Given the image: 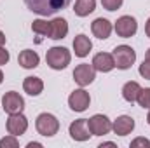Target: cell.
<instances>
[{
    "instance_id": "obj_22",
    "label": "cell",
    "mask_w": 150,
    "mask_h": 148,
    "mask_svg": "<svg viewBox=\"0 0 150 148\" xmlns=\"http://www.w3.org/2000/svg\"><path fill=\"white\" fill-rule=\"evenodd\" d=\"M136 101L140 103L142 108H149L150 110V87H147V89H140Z\"/></svg>"
},
{
    "instance_id": "obj_11",
    "label": "cell",
    "mask_w": 150,
    "mask_h": 148,
    "mask_svg": "<svg viewBox=\"0 0 150 148\" xmlns=\"http://www.w3.org/2000/svg\"><path fill=\"white\" fill-rule=\"evenodd\" d=\"M70 136L75 141H86L89 140V136H93L87 125V118H79L70 124Z\"/></svg>"
},
{
    "instance_id": "obj_30",
    "label": "cell",
    "mask_w": 150,
    "mask_h": 148,
    "mask_svg": "<svg viewBox=\"0 0 150 148\" xmlns=\"http://www.w3.org/2000/svg\"><path fill=\"white\" fill-rule=\"evenodd\" d=\"M103 147H115V145H113L112 141H107V143H101V148Z\"/></svg>"
},
{
    "instance_id": "obj_32",
    "label": "cell",
    "mask_w": 150,
    "mask_h": 148,
    "mask_svg": "<svg viewBox=\"0 0 150 148\" xmlns=\"http://www.w3.org/2000/svg\"><path fill=\"white\" fill-rule=\"evenodd\" d=\"M2 80H4V73H2V70H0V84H2Z\"/></svg>"
},
{
    "instance_id": "obj_17",
    "label": "cell",
    "mask_w": 150,
    "mask_h": 148,
    "mask_svg": "<svg viewBox=\"0 0 150 148\" xmlns=\"http://www.w3.org/2000/svg\"><path fill=\"white\" fill-rule=\"evenodd\" d=\"M93 49V42L89 40V37L86 35H77L74 38V51H75V56L79 58H86Z\"/></svg>"
},
{
    "instance_id": "obj_13",
    "label": "cell",
    "mask_w": 150,
    "mask_h": 148,
    "mask_svg": "<svg viewBox=\"0 0 150 148\" xmlns=\"http://www.w3.org/2000/svg\"><path fill=\"white\" fill-rule=\"evenodd\" d=\"M112 129H113L115 134L126 136V134H129V132L134 129V120H133L129 115H120V117H117V120H113Z\"/></svg>"
},
{
    "instance_id": "obj_20",
    "label": "cell",
    "mask_w": 150,
    "mask_h": 148,
    "mask_svg": "<svg viewBox=\"0 0 150 148\" xmlns=\"http://www.w3.org/2000/svg\"><path fill=\"white\" fill-rule=\"evenodd\" d=\"M94 9H96V0H77L74 11H75L77 16L86 18V16H89Z\"/></svg>"
},
{
    "instance_id": "obj_1",
    "label": "cell",
    "mask_w": 150,
    "mask_h": 148,
    "mask_svg": "<svg viewBox=\"0 0 150 148\" xmlns=\"http://www.w3.org/2000/svg\"><path fill=\"white\" fill-rule=\"evenodd\" d=\"M26 7L38 16H52L61 9H67L72 0H23Z\"/></svg>"
},
{
    "instance_id": "obj_29",
    "label": "cell",
    "mask_w": 150,
    "mask_h": 148,
    "mask_svg": "<svg viewBox=\"0 0 150 148\" xmlns=\"http://www.w3.org/2000/svg\"><path fill=\"white\" fill-rule=\"evenodd\" d=\"M5 44V35H4V32H0V45H4Z\"/></svg>"
},
{
    "instance_id": "obj_18",
    "label": "cell",
    "mask_w": 150,
    "mask_h": 148,
    "mask_svg": "<svg viewBox=\"0 0 150 148\" xmlns=\"http://www.w3.org/2000/svg\"><path fill=\"white\" fill-rule=\"evenodd\" d=\"M23 89L30 96H38L44 91V82L38 77H26L25 82H23Z\"/></svg>"
},
{
    "instance_id": "obj_34",
    "label": "cell",
    "mask_w": 150,
    "mask_h": 148,
    "mask_svg": "<svg viewBox=\"0 0 150 148\" xmlns=\"http://www.w3.org/2000/svg\"><path fill=\"white\" fill-rule=\"evenodd\" d=\"M147 122H149V125H150V113H149V117H147Z\"/></svg>"
},
{
    "instance_id": "obj_16",
    "label": "cell",
    "mask_w": 150,
    "mask_h": 148,
    "mask_svg": "<svg viewBox=\"0 0 150 148\" xmlns=\"http://www.w3.org/2000/svg\"><path fill=\"white\" fill-rule=\"evenodd\" d=\"M67 33H68V23H67V19L56 18V19L51 21V37L49 38L61 40V38L67 37Z\"/></svg>"
},
{
    "instance_id": "obj_33",
    "label": "cell",
    "mask_w": 150,
    "mask_h": 148,
    "mask_svg": "<svg viewBox=\"0 0 150 148\" xmlns=\"http://www.w3.org/2000/svg\"><path fill=\"white\" fill-rule=\"evenodd\" d=\"M147 58H149V59H150V49H149V51H147Z\"/></svg>"
},
{
    "instance_id": "obj_25",
    "label": "cell",
    "mask_w": 150,
    "mask_h": 148,
    "mask_svg": "<svg viewBox=\"0 0 150 148\" xmlns=\"http://www.w3.org/2000/svg\"><path fill=\"white\" fill-rule=\"evenodd\" d=\"M140 75L143 78H149L150 80V59L149 58H145V61L140 65Z\"/></svg>"
},
{
    "instance_id": "obj_4",
    "label": "cell",
    "mask_w": 150,
    "mask_h": 148,
    "mask_svg": "<svg viewBox=\"0 0 150 148\" xmlns=\"http://www.w3.org/2000/svg\"><path fill=\"white\" fill-rule=\"evenodd\" d=\"M35 127H37L38 134L51 138V136H54V134L58 132L59 122H58V118H56L54 115H51V113H40V115L37 117Z\"/></svg>"
},
{
    "instance_id": "obj_26",
    "label": "cell",
    "mask_w": 150,
    "mask_h": 148,
    "mask_svg": "<svg viewBox=\"0 0 150 148\" xmlns=\"http://www.w3.org/2000/svg\"><path fill=\"white\" fill-rule=\"evenodd\" d=\"M138 147L150 148V141L149 140H145V138H136L134 141H131V148H138Z\"/></svg>"
},
{
    "instance_id": "obj_23",
    "label": "cell",
    "mask_w": 150,
    "mask_h": 148,
    "mask_svg": "<svg viewBox=\"0 0 150 148\" xmlns=\"http://www.w3.org/2000/svg\"><path fill=\"white\" fill-rule=\"evenodd\" d=\"M18 147H19V143H18L16 136H12V134L0 140V148H18Z\"/></svg>"
},
{
    "instance_id": "obj_7",
    "label": "cell",
    "mask_w": 150,
    "mask_h": 148,
    "mask_svg": "<svg viewBox=\"0 0 150 148\" xmlns=\"http://www.w3.org/2000/svg\"><path fill=\"white\" fill-rule=\"evenodd\" d=\"M136 30H138V23L131 16H122V18H119L115 21V33L119 37L129 38L136 33Z\"/></svg>"
},
{
    "instance_id": "obj_24",
    "label": "cell",
    "mask_w": 150,
    "mask_h": 148,
    "mask_svg": "<svg viewBox=\"0 0 150 148\" xmlns=\"http://www.w3.org/2000/svg\"><path fill=\"white\" fill-rule=\"evenodd\" d=\"M124 0H101V5L107 9V11H117L120 5H122Z\"/></svg>"
},
{
    "instance_id": "obj_14",
    "label": "cell",
    "mask_w": 150,
    "mask_h": 148,
    "mask_svg": "<svg viewBox=\"0 0 150 148\" xmlns=\"http://www.w3.org/2000/svg\"><path fill=\"white\" fill-rule=\"evenodd\" d=\"M91 30H93L94 37H98L100 40H105V38L110 37V33H112V23L108 19H105V18H98V19L93 21Z\"/></svg>"
},
{
    "instance_id": "obj_19",
    "label": "cell",
    "mask_w": 150,
    "mask_h": 148,
    "mask_svg": "<svg viewBox=\"0 0 150 148\" xmlns=\"http://www.w3.org/2000/svg\"><path fill=\"white\" fill-rule=\"evenodd\" d=\"M140 84L138 82H126L124 87H122V98L127 101V103H134L136 98H138V92H140Z\"/></svg>"
},
{
    "instance_id": "obj_6",
    "label": "cell",
    "mask_w": 150,
    "mask_h": 148,
    "mask_svg": "<svg viewBox=\"0 0 150 148\" xmlns=\"http://www.w3.org/2000/svg\"><path fill=\"white\" fill-rule=\"evenodd\" d=\"M2 106L9 115L11 113H21L25 108V99H23V96H19V92L9 91L2 98Z\"/></svg>"
},
{
    "instance_id": "obj_10",
    "label": "cell",
    "mask_w": 150,
    "mask_h": 148,
    "mask_svg": "<svg viewBox=\"0 0 150 148\" xmlns=\"http://www.w3.org/2000/svg\"><path fill=\"white\" fill-rule=\"evenodd\" d=\"M89 103H91L89 92H87V91H84V89H75L74 92L70 94V98H68V105H70V108H72L74 111L87 110Z\"/></svg>"
},
{
    "instance_id": "obj_3",
    "label": "cell",
    "mask_w": 150,
    "mask_h": 148,
    "mask_svg": "<svg viewBox=\"0 0 150 148\" xmlns=\"http://www.w3.org/2000/svg\"><path fill=\"white\" fill-rule=\"evenodd\" d=\"M112 56H113V61H115V66L119 70H127L136 61V52L129 45H117L113 49Z\"/></svg>"
},
{
    "instance_id": "obj_28",
    "label": "cell",
    "mask_w": 150,
    "mask_h": 148,
    "mask_svg": "<svg viewBox=\"0 0 150 148\" xmlns=\"http://www.w3.org/2000/svg\"><path fill=\"white\" fill-rule=\"evenodd\" d=\"M145 33H147V37L150 38V18H149V21H147V25H145Z\"/></svg>"
},
{
    "instance_id": "obj_9",
    "label": "cell",
    "mask_w": 150,
    "mask_h": 148,
    "mask_svg": "<svg viewBox=\"0 0 150 148\" xmlns=\"http://www.w3.org/2000/svg\"><path fill=\"white\" fill-rule=\"evenodd\" d=\"M94 78H96V70H94V66L89 65V63H82V65H79L74 70V80L80 85V87L89 85Z\"/></svg>"
},
{
    "instance_id": "obj_12",
    "label": "cell",
    "mask_w": 150,
    "mask_h": 148,
    "mask_svg": "<svg viewBox=\"0 0 150 148\" xmlns=\"http://www.w3.org/2000/svg\"><path fill=\"white\" fill-rule=\"evenodd\" d=\"M93 66H94V70L103 72V73L110 72V70L115 68L113 56L112 54H108V52H98V54L93 58Z\"/></svg>"
},
{
    "instance_id": "obj_27",
    "label": "cell",
    "mask_w": 150,
    "mask_h": 148,
    "mask_svg": "<svg viewBox=\"0 0 150 148\" xmlns=\"http://www.w3.org/2000/svg\"><path fill=\"white\" fill-rule=\"evenodd\" d=\"M9 58H11V56H9V51H5V49L0 45V66L5 65V63L9 61Z\"/></svg>"
},
{
    "instance_id": "obj_15",
    "label": "cell",
    "mask_w": 150,
    "mask_h": 148,
    "mask_svg": "<svg viewBox=\"0 0 150 148\" xmlns=\"http://www.w3.org/2000/svg\"><path fill=\"white\" fill-rule=\"evenodd\" d=\"M38 61H40L38 54L35 52V51H32V49H25V51H21L19 56H18V63H19L23 68H26V70L37 68Z\"/></svg>"
},
{
    "instance_id": "obj_21",
    "label": "cell",
    "mask_w": 150,
    "mask_h": 148,
    "mask_svg": "<svg viewBox=\"0 0 150 148\" xmlns=\"http://www.w3.org/2000/svg\"><path fill=\"white\" fill-rule=\"evenodd\" d=\"M32 30H33V33H37V35L51 37V21H45V19H35L33 25H32Z\"/></svg>"
},
{
    "instance_id": "obj_8",
    "label": "cell",
    "mask_w": 150,
    "mask_h": 148,
    "mask_svg": "<svg viewBox=\"0 0 150 148\" xmlns=\"http://www.w3.org/2000/svg\"><path fill=\"white\" fill-rule=\"evenodd\" d=\"M28 129V118L23 115V113H11L9 118H7V131L9 134L12 136H21L25 134Z\"/></svg>"
},
{
    "instance_id": "obj_31",
    "label": "cell",
    "mask_w": 150,
    "mask_h": 148,
    "mask_svg": "<svg viewBox=\"0 0 150 148\" xmlns=\"http://www.w3.org/2000/svg\"><path fill=\"white\" fill-rule=\"evenodd\" d=\"M33 147H42L40 143H28V148H33Z\"/></svg>"
},
{
    "instance_id": "obj_2",
    "label": "cell",
    "mask_w": 150,
    "mask_h": 148,
    "mask_svg": "<svg viewBox=\"0 0 150 148\" xmlns=\"http://www.w3.org/2000/svg\"><path fill=\"white\" fill-rule=\"evenodd\" d=\"M70 51L67 47H51L45 54V61L52 70H63L70 65Z\"/></svg>"
},
{
    "instance_id": "obj_5",
    "label": "cell",
    "mask_w": 150,
    "mask_h": 148,
    "mask_svg": "<svg viewBox=\"0 0 150 148\" xmlns=\"http://www.w3.org/2000/svg\"><path fill=\"white\" fill-rule=\"evenodd\" d=\"M87 125L93 136H103L108 134L112 131V122L107 115H93L91 118H87Z\"/></svg>"
}]
</instances>
